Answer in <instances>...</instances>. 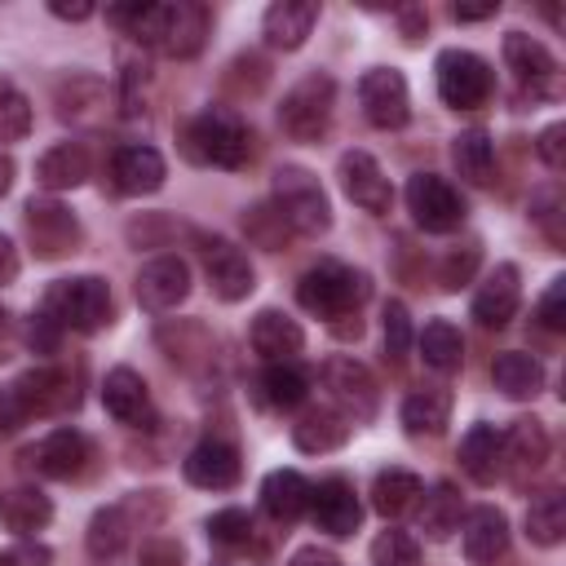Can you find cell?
<instances>
[{
	"label": "cell",
	"instance_id": "obj_60",
	"mask_svg": "<svg viewBox=\"0 0 566 566\" xmlns=\"http://www.w3.org/2000/svg\"><path fill=\"white\" fill-rule=\"evenodd\" d=\"M9 314L0 310V358H9V323H4Z\"/></svg>",
	"mask_w": 566,
	"mask_h": 566
},
{
	"label": "cell",
	"instance_id": "obj_18",
	"mask_svg": "<svg viewBox=\"0 0 566 566\" xmlns=\"http://www.w3.org/2000/svg\"><path fill=\"white\" fill-rule=\"evenodd\" d=\"M310 513H314L318 531L340 539V535H354V526L363 517V504H358V495L345 478H327V482L310 486Z\"/></svg>",
	"mask_w": 566,
	"mask_h": 566
},
{
	"label": "cell",
	"instance_id": "obj_27",
	"mask_svg": "<svg viewBox=\"0 0 566 566\" xmlns=\"http://www.w3.org/2000/svg\"><path fill=\"white\" fill-rule=\"evenodd\" d=\"M49 517H53V504H49V495L44 491H35V486H13V491H0V526L4 531H13V535H35V531H44L49 526Z\"/></svg>",
	"mask_w": 566,
	"mask_h": 566
},
{
	"label": "cell",
	"instance_id": "obj_54",
	"mask_svg": "<svg viewBox=\"0 0 566 566\" xmlns=\"http://www.w3.org/2000/svg\"><path fill=\"white\" fill-rule=\"evenodd\" d=\"M22 420H27V416H22L18 398H13V389H0V438H13Z\"/></svg>",
	"mask_w": 566,
	"mask_h": 566
},
{
	"label": "cell",
	"instance_id": "obj_33",
	"mask_svg": "<svg viewBox=\"0 0 566 566\" xmlns=\"http://www.w3.org/2000/svg\"><path fill=\"white\" fill-rule=\"evenodd\" d=\"M261 504H265L270 517L296 522V517L310 509V482H305L296 469H274V473L261 482Z\"/></svg>",
	"mask_w": 566,
	"mask_h": 566
},
{
	"label": "cell",
	"instance_id": "obj_6",
	"mask_svg": "<svg viewBox=\"0 0 566 566\" xmlns=\"http://www.w3.org/2000/svg\"><path fill=\"white\" fill-rule=\"evenodd\" d=\"M407 208H411L416 226L429 230V234H447V230H455L464 221L460 190L447 177H438V172H416L407 181Z\"/></svg>",
	"mask_w": 566,
	"mask_h": 566
},
{
	"label": "cell",
	"instance_id": "obj_49",
	"mask_svg": "<svg viewBox=\"0 0 566 566\" xmlns=\"http://www.w3.org/2000/svg\"><path fill=\"white\" fill-rule=\"evenodd\" d=\"M535 318H539L548 332H562V327H566V279H553V283H548V292L539 296Z\"/></svg>",
	"mask_w": 566,
	"mask_h": 566
},
{
	"label": "cell",
	"instance_id": "obj_35",
	"mask_svg": "<svg viewBox=\"0 0 566 566\" xmlns=\"http://www.w3.org/2000/svg\"><path fill=\"white\" fill-rule=\"evenodd\" d=\"M451 159H455L464 181H473V186H491L495 181V146H491V137L482 128H464L451 142Z\"/></svg>",
	"mask_w": 566,
	"mask_h": 566
},
{
	"label": "cell",
	"instance_id": "obj_4",
	"mask_svg": "<svg viewBox=\"0 0 566 566\" xmlns=\"http://www.w3.org/2000/svg\"><path fill=\"white\" fill-rule=\"evenodd\" d=\"M274 208L287 221V230L305 234V239H318L332 226V203H327L318 177L310 168H301V164L274 168Z\"/></svg>",
	"mask_w": 566,
	"mask_h": 566
},
{
	"label": "cell",
	"instance_id": "obj_31",
	"mask_svg": "<svg viewBox=\"0 0 566 566\" xmlns=\"http://www.w3.org/2000/svg\"><path fill=\"white\" fill-rule=\"evenodd\" d=\"M208 40V9L195 4V0H177L168 4V35H164V49L172 57H195Z\"/></svg>",
	"mask_w": 566,
	"mask_h": 566
},
{
	"label": "cell",
	"instance_id": "obj_34",
	"mask_svg": "<svg viewBox=\"0 0 566 566\" xmlns=\"http://www.w3.org/2000/svg\"><path fill=\"white\" fill-rule=\"evenodd\" d=\"M504 442V460L513 464V473H535L544 460H548V433L539 420H513L509 433H500Z\"/></svg>",
	"mask_w": 566,
	"mask_h": 566
},
{
	"label": "cell",
	"instance_id": "obj_56",
	"mask_svg": "<svg viewBox=\"0 0 566 566\" xmlns=\"http://www.w3.org/2000/svg\"><path fill=\"white\" fill-rule=\"evenodd\" d=\"M18 248H13V239L9 234H0V287H9L13 279H18Z\"/></svg>",
	"mask_w": 566,
	"mask_h": 566
},
{
	"label": "cell",
	"instance_id": "obj_14",
	"mask_svg": "<svg viewBox=\"0 0 566 566\" xmlns=\"http://www.w3.org/2000/svg\"><path fill=\"white\" fill-rule=\"evenodd\" d=\"M340 190H345L358 208H367V212H376V217H385L389 203H394V186H389V177L380 172V164H376L367 150H345V155H340Z\"/></svg>",
	"mask_w": 566,
	"mask_h": 566
},
{
	"label": "cell",
	"instance_id": "obj_8",
	"mask_svg": "<svg viewBox=\"0 0 566 566\" xmlns=\"http://www.w3.org/2000/svg\"><path fill=\"white\" fill-rule=\"evenodd\" d=\"M199 261H203V274L212 283V292L221 301H243L252 287H256V270L248 261V252L221 234H203L199 239Z\"/></svg>",
	"mask_w": 566,
	"mask_h": 566
},
{
	"label": "cell",
	"instance_id": "obj_21",
	"mask_svg": "<svg viewBox=\"0 0 566 566\" xmlns=\"http://www.w3.org/2000/svg\"><path fill=\"white\" fill-rule=\"evenodd\" d=\"M517 301H522V287H517V270L513 265H495L482 287L473 292V318L482 327H504L513 314H517Z\"/></svg>",
	"mask_w": 566,
	"mask_h": 566
},
{
	"label": "cell",
	"instance_id": "obj_26",
	"mask_svg": "<svg viewBox=\"0 0 566 566\" xmlns=\"http://www.w3.org/2000/svg\"><path fill=\"white\" fill-rule=\"evenodd\" d=\"M35 181L57 195V190H75L88 181V150L80 142H62V146H49L35 164Z\"/></svg>",
	"mask_w": 566,
	"mask_h": 566
},
{
	"label": "cell",
	"instance_id": "obj_3",
	"mask_svg": "<svg viewBox=\"0 0 566 566\" xmlns=\"http://www.w3.org/2000/svg\"><path fill=\"white\" fill-rule=\"evenodd\" d=\"M44 318H53L62 332H97L111 323V287L97 274H75V279H57L44 292L40 305Z\"/></svg>",
	"mask_w": 566,
	"mask_h": 566
},
{
	"label": "cell",
	"instance_id": "obj_58",
	"mask_svg": "<svg viewBox=\"0 0 566 566\" xmlns=\"http://www.w3.org/2000/svg\"><path fill=\"white\" fill-rule=\"evenodd\" d=\"M451 13H455V22H478V18H495V13H500V0H486V4H455Z\"/></svg>",
	"mask_w": 566,
	"mask_h": 566
},
{
	"label": "cell",
	"instance_id": "obj_52",
	"mask_svg": "<svg viewBox=\"0 0 566 566\" xmlns=\"http://www.w3.org/2000/svg\"><path fill=\"white\" fill-rule=\"evenodd\" d=\"M535 150H539V159H544L548 168H562V164H566V124H548V128L539 133Z\"/></svg>",
	"mask_w": 566,
	"mask_h": 566
},
{
	"label": "cell",
	"instance_id": "obj_40",
	"mask_svg": "<svg viewBox=\"0 0 566 566\" xmlns=\"http://www.w3.org/2000/svg\"><path fill=\"white\" fill-rule=\"evenodd\" d=\"M305 394H310V376H305L296 363H270V367L261 371V398H265L270 407H279V411L301 407Z\"/></svg>",
	"mask_w": 566,
	"mask_h": 566
},
{
	"label": "cell",
	"instance_id": "obj_48",
	"mask_svg": "<svg viewBox=\"0 0 566 566\" xmlns=\"http://www.w3.org/2000/svg\"><path fill=\"white\" fill-rule=\"evenodd\" d=\"M473 265H478V243H464V252H460V248H451V252H447V261H442V274H438V279H442V287H451V292H455V287H464V283H469V274H473Z\"/></svg>",
	"mask_w": 566,
	"mask_h": 566
},
{
	"label": "cell",
	"instance_id": "obj_1",
	"mask_svg": "<svg viewBox=\"0 0 566 566\" xmlns=\"http://www.w3.org/2000/svg\"><path fill=\"white\" fill-rule=\"evenodd\" d=\"M186 155L212 168H243L252 159V133L234 111L208 106L186 124Z\"/></svg>",
	"mask_w": 566,
	"mask_h": 566
},
{
	"label": "cell",
	"instance_id": "obj_53",
	"mask_svg": "<svg viewBox=\"0 0 566 566\" xmlns=\"http://www.w3.org/2000/svg\"><path fill=\"white\" fill-rule=\"evenodd\" d=\"M0 566H49V548L35 544V539H22V544H13V548L0 557Z\"/></svg>",
	"mask_w": 566,
	"mask_h": 566
},
{
	"label": "cell",
	"instance_id": "obj_15",
	"mask_svg": "<svg viewBox=\"0 0 566 566\" xmlns=\"http://www.w3.org/2000/svg\"><path fill=\"white\" fill-rule=\"evenodd\" d=\"M27 460H31V469L40 478H57V482L80 478L84 464H88V438L80 429H53L49 438H40L27 451Z\"/></svg>",
	"mask_w": 566,
	"mask_h": 566
},
{
	"label": "cell",
	"instance_id": "obj_47",
	"mask_svg": "<svg viewBox=\"0 0 566 566\" xmlns=\"http://www.w3.org/2000/svg\"><path fill=\"white\" fill-rule=\"evenodd\" d=\"M411 349V318H407V305L402 301H389L385 305V354L394 363H402Z\"/></svg>",
	"mask_w": 566,
	"mask_h": 566
},
{
	"label": "cell",
	"instance_id": "obj_19",
	"mask_svg": "<svg viewBox=\"0 0 566 566\" xmlns=\"http://www.w3.org/2000/svg\"><path fill=\"white\" fill-rule=\"evenodd\" d=\"M111 177H115V186H119L124 195H155V190L164 186V177H168V164H164V155H159L155 146L133 142V146H119V150H115Z\"/></svg>",
	"mask_w": 566,
	"mask_h": 566
},
{
	"label": "cell",
	"instance_id": "obj_32",
	"mask_svg": "<svg viewBox=\"0 0 566 566\" xmlns=\"http://www.w3.org/2000/svg\"><path fill=\"white\" fill-rule=\"evenodd\" d=\"M451 420V394L447 389H416L402 398V429L411 438H438Z\"/></svg>",
	"mask_w": 566,
	"mask_h": 566
},
{
	"label": "cell",
	"instance_id": "obj_22",
	"mask_svg": "<svg viewBox=\"0 0 566 566\" xmlns=\"http://www.w3.org/2000/svg\"><path fill=\"white\" fill-rule=\"evenodd\" d=\"M248 340L265 363H292V354H301V345H305V332L296 318H287L279 310H261L248 327Z\"/></svg>",
	"mask_w": 566,
	"mask_h": 566
},
{
	"label": "cell",
	"instance_id": "obj_44",
	"mask_svg": "<svg viewBox=\"0 0 566 566\" xmlns=\"http://www.w3.org/2000/svg\"><path fill=\"white\" fill-rule=\"evenodd\" d=\"M31 133V106L13 88L9 75H0V142H22Z\"/></svg>",
	"mask_w": 566,
	"mask_h": 566
},
{
	"label": "cell",
	"instance_id": "obj_39",
	"mask_svg": "<svg viewBox=\"0 0 566 566\" xmlns=\"http://www.w3.org/2000/svg\"><path fill=\"white\" fill-rule=\"evenodd\" d=\"M420 358H424V367H433V371H455V367L464 363V340H460V332H455L447 318L424 323V332H420Z\"/></svg>",
	"mask_w": 566,
	"mask_h": 566
},
{
	"label": "cell",
	"instance_id": "obj_13",
	"mask_svg": "<svg viewBox=\"0 0 566 566\" xmlns=\"http://www.w3.org/2000/svg\"><path fill=\"white\" fill-rule=\"evenodd\" d=\"M13 398L22 416H62L66 407H75V380L62 367H31L27 376H18Z\"/></svg>",
	"mask_w": 566,
	"mask_h": 566
},
{
	"label": "cell",
	"instance_id": "obj_20",
	"mask_svg": "<svg viewBox=\"0 0 566 566\" xmlns=\"http://www.w3.org/2000/svg\"><path fill=\"white\" fill-rule=\"evenodd\" d=\"M460 531H464V557H469V566H495L504 557V548H509V522L491 504L473 509Z\"/></svg>",
	"mask_w": 566,
	"mask_h": 566
},
{
	"label": "cell",
	"instance_id": "obj_57",
	"mask_svg": "<svg viewBox=\"0 0 566 566\" xmlns=\"http://www.w3.org/2000/svg\"><path fill=\"white\" fill-rule=\"evenodd\" d=\"M49 13H53V18H66V22H84V18H93V4H88V0H75V4L53 0V4H49Z\"/></svg>",
	"mask_w": 566,
	"mask_h": 566
},
{
	"label": "cell",
	"instance_id": "obj_50",
	"mask_svg": "<svg viewBox=\"0 0 566 566\" xmlns=\"http://www.w3.org/2000/svg\"><path fill=\"white\" fill-rule=\"evenodd\" d=\"M181 544L177 539H168V535H155V539H146L142 544V553H137V566H181Z\"/></svg>",
	"mask_w": 566,
	"mask_h": 566
},
{
	"label": "cell",
	"instance_id": "obj_46",
	"mask_svg": "<svg viewBox=\"0 0 566 566\" xmlns=\"http://www.w3.org/2000/svg\"><path fill=\"white\" fill-rule=\"evenodd\" d=\"M208 539L221 548H243L252 539V517L243 509H221L208 517Z\"/></svg>",
	"mask_w": 566,
	"mask_h": 566
},
{
	"label": "cell",
	"instance_id": "obj_38",
	"mask_svg": "<svg viewBox=\"0 0 566 566\" xmlns=\"http://www.w3.org/2000/svg\"><path fill=\"white\" fill-rule=\"evenodd\" d=\"M106 111V84L93 75H71L57 84V115L62 119H97Z\"/></svg>",
	"mask_w": 566,
	"mask_h": 566
},
{
	"label": "cell",
	"instance_id": "obj_10",
	"mask_svg": "<svg viewBox=\"0 0 566 566\" xmlns=\"http://www.w3.org/2000/svg\"><path fill=\"white\" fill-rule=\"evenodd\" d=\"M358 102H363V115L367 124L376 128H402L407 115H411V97H407V80L389 66H376L358 80Z\"/></svg>",
	"mask_w": 566,
	"mask_h": 566
},
{
	"label": "cell",
	"instance_id": "obj_16",
	"mask_svg": "<svg viewBox=\"0 0 566 566\" xmlns=\"http://www.w3.org/2000/svg\"><path fill=\"white\" fill-rule=\"evenodd\" d=\"M102 402H106V411H111L119 424H133V429H150V424H155L150 389H146V380H142L133 367L106 371V380H102Z\"/></svg>",
	"mask_w": 566,
	"mask_h": 566
},
{
	"label": "cell",
	"instance_id": "obj_11",
	"mask_svg": "<svg viewBox=\"0 0 566 566\" xmlns=\"http://www.w3.org/2000/svg\"><path fill=\"white\" fill-rule=\"evenodd\" d=\"M323 385H327V394L345 420H367L376 411V380L358 358H327Z\"/></svg>",
	"mask_w": 566,
	"mask_h": 566
},
{
	"label": "cell",
	"instance_id": "obj_2",
	"mask_svg": "<svg viewBox=\"0 0 566 566\" xmlns=\"http://www.w3.org/2000/svg\"><path fill=\"white\" fill-rule=\"evenodd\" d=\"M367 292H371L367 274L340 261H323L305 270L296 283V301L318 318H358V305L367 301Z\"/></svg>",
	"mask_w": 566,
	"mask_h": 566
},
{
	"label": "cell",
	"instance_id": "obj_24",
	"mask_svg": "<svg viewBox=\"0 0 566 566\" xmlns=\"http://www.w3.org/2000/svg\"><path fill=\"white\" fill-rule=\"evenodd\" d=\"M314 22H318L314 0H274L265 9L261 31H265V44H274V49H301L305 35L314 31Z\"/></svg>",
	"mask_w": 566,
	"mask_h": 566
},
{
	"label": "cell",
	"instance_id": "obj_9",
	"mask_svg": "<svg viewBox=\"0 0 566 566\" xmlns=\"http://www.w3.org/2000/svg\"><path fill=\"white\" fill-rule=\"evenodd\" d=\"M22 221H27V234H31L35 256H44V261H57V256L75 252V243H80V221L57 199H31L27 212H22Z\"/></svg>",
	"mask_w": 566,
	"mask_h": 566
},
{
	"label": "cell",
	"instance_id": "obj_12",
	"mask_svg": "<svg viewBox=\"0 0 566 566\" xmlns=\"http://www.w3.org/2000/svg\"><path fill=\"white\" fill-rule=\"evenodd\" d=\"M186 296H190V265L181 256L164 252V256H150L137 270V301L146 310L164 314V310H177Z\"/></svg>",
	"mask_w": 566,
	"mask_h": 566
},
{
	"label": "cell",
	"instance_id": "obj_17",
	"mask_svg": "<svg viewBox=\"0 0 566 566\" xmlns=\"http://www.w3.org/2000/svg\"><path fill=\"white\" fill-rule=\"evenodd\" d=\"M504 62H509V71L517 75L522 88H531V93H553L557 88V62L535 35L509 31L504 35Z\"/></svg>",
	"mask_w": 566,
	"mask_h": 566
},
{
	"label": "cell",
	"instance_id": "obj_25",
	"mask_svg": "<svg viewBox=\"0 0 566 566\" xmlns=\"http://www.w3.org/2000/svg\"><path fill=\"white\" fill-rule=\"evenodd\" d=\"M460 469H464L478 486H491V482L504 473V442H500L495 424H473V429L460 438Z\"/></svg>",
	"mask_w": 566,
	"mask_h": 566
},
{
	"label": "cell",
	"instance_id": "obj_43",
	"mask_svg": "<svg viewBox=\"0 0 566 566\" xmlns=\"http://www.w3.org/2000/svg\"><path fill=\"white\" fill-rule=\"evenodd\" d=\"M243 230H248V239H252L256 248H270V252L283 248L287 234H292L274 203H256V208H248V212H243Z\"/></svg>",
	"mask_w": 566,
	"mask_h": 566
},
{
	"label": "cell",
	"instance_id": "obj_29",
	"mask_svg": "<svg viewBox=\"0 0 566 566\" xmlns=\"http://www.w3.org/2000/svg\"><path fill=\"white\" fill-rule=\"evenodd\" d=\"M349 438V420L336 411V407H310L296 424H292V442L310 455H323V451H336L340 442Z\"/></svg>",
	"mask_w": 566,
	"mask_h": 566
},
{
	"label": "cell",
	"instance_id": "obj_59",
	"mask_svg": "<svg viewBox=\"0 0 566 566\" xmlns=\"http://www.w3.org/2000/svg\"><path fill=\"white\" fill-rule=\"evenodd\" d=\"M9 186H13V159L0 150V199L9 195Z\"/></svg>",
	"mask_w": 566,
	"mask_h": 566
},
{
	"label": "cell",
	"instance_id": "obj_55",
	"mask_svg": "<svg viewBox=\"0 0 566 566\" xmlns=\"http://www.w3.org/2000/svg\"><path fill=\"white\" fill-rule=\"evenodd\" d=\"M287 566H340L327 548H318V544H305V548H296L292 557H287Z\"/></svg>",
	"mask_w": 566,
	"mask_h": 566
},
{
	"label": "cell",
	"instance_id": "obj_30",
	"mask_svg": "<svg viewBox=\"0 0 566 566\" xmlns=\"http://www.w3.org/2000/svg\"><path fill=\"white\" fill-rule=\"evenodd\" d=\"M416 504H420V531L429 539H451L460 531V522H464V500H460V491L451 482H438V486L420 491Z\"/></svg>",
	"mask_w": 566,
	"mask_h": 566
},
{
	"label": "cell",
	"instance_id": "obj_37",
	"mask_svg": "<svg viewBox=\"0 0 566 566\" xmlns=\"http://www.w3.org/2000/svg\"><path fill=\"white\" fill-rule=\"evenodd\" d=\"M106 18L124 35H133L137 44H164V35H168V4H142V0H133V4L106 9Z\"/></svg>",
	"mask_w": 566,
	"mask_h": 566
},
{
	"label": "cell",
	"instance_id": "obj_5",
	"mask_svg": "<svg viewBox=\"0 0 566 566\" xmlns=\"http://www.w3.org/2000/svg\"><path fill=\"white\" fill-rule=\"evenodd\" d=\"M332 106H336V84L327 71H310L305 80H296L283 102H279V124L292 142H318L332 124Z\"/></svg>",
	"mask_w": 566,
	"mask_h": 566
},
{
	"label": "cell",
	"instance_id": "obj_23",
	"mask_svg": "<svg viewBox=\"0 0 566 566\" xmlns=\"http://www.w3.org/2000/svg\"><path fill=\"white\" fill-rule=\"evenodd\" d=\"M239 451L230 447V442H217V438H208V442H199L190 455H186V482H195V486H203V491H226V486H234L239 482Z\"/></svg>",
	"mask_w": 566,
	"mask_h": 566
},
{
	"label": "cell",
	"instance_id": "obj_28",
	"mask_svg": "<svg viewBox=\"0 0 566 566\" xmlns=\"http://www.w3.org/2000/svg\"><path fill=\"white\" fill-rule=\"evenodd\" d=\"M491 380L504 398H535L544 389V363L522 349H504L491 363Z\"/></svg>",
	"mask_w": 566,
	"mask_h": 566
},
{
	"label": "cell",
	"instance_id": "obj_7",
	"mask_svg": "<svg viewBox=\"0 0 566 566\" xmlns=\"http://www.w3.org/2000/svg\"><path fill=\"white\" fill-rule=\"evenodd\" d=\"M438 93L455 111H473L491 97V66L469 49L438 53Z\"/></svg>",
	"mask_w": 566,
	"mask_h": 566
},
{
	"label": "cell",
	"instance_id": "obj_45",
	"mask_svg": "<svg viewBox=\"0 0 566 566\" xmlns=\"http://www.w3.org/2000/svg\"><path fill=\"white\" fill-rule=\"evenodd\" d=\"M371 562L376 566H420V544L407 531H380L371 539Z\"/></svg>",
	"mask_w": 566,
	"mask_h": 566
},
{
	"label": "cell",
	"instance_id": "obj_36",
	"mask_svg": "<svg viewBox=\"0 0 566 566\" xmlns=\"http://www.w3.org/2000/svg\"><path fill=\"white\" fill-rule=\"evenodd\" d=\"M420 478L411 473V469H385V473H376V482H371V509L380 513V517H402L407 509H416V500H420Z\"/></svg>",
	"mask_w": 566,
	"mask_h": 566
},
{
	"label": "cell",
	"instance_id": "obj_42",
	"mask_svg": "<svg viewBox=\"0 0 566 566\" xmlns=\"http://www.w3.org/2000/svg\"><path fill=\"white\" fill-rule=\"evenodd\" d=\"M128 531L133 526H128L124 509H97L93 522H88V553L97 562H115L124 553V544H128Z\"/></svg>",
	"mask_w": 566,
	"mask_h": 566
},
{
	"label": "cell",
	"instance_id": "obj_41",
	"mask_svg": "<svg viewBox=\"0 0 566 566\" xmlns=\"http://www.w3.org/2000/svg\"><path fill=\"white\" fill-rule=\"evenodd\" d=\"M526 535L535 544H544V548L562 544V535H566V500L557 491H544V495L531 500V509H526Z\"/></svg>",
	"mask_w": 566,
	"mask_h": 566
},
{
	"label": "cell",
	"instance_id": "obj_51",
	"mask_svg": "<svg viewBox=\"0 0 566 566\" xmlns=\"http://www.w3.org/2000/svg\"><path fill=\"white\" fill-rule=\"evenodd\" d=\"M57 336H62V327H57L53 318H44V314H31V323H27V332H22V340H27L35 354H53V349H57Z\"/></svg>",
	"mask_w": 566,
	"mask_h": 566
}]
</instances>
